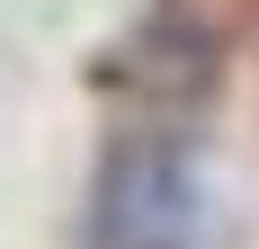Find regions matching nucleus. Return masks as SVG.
Segmentation results:
<instances>
[{"label": "nucleus", "instance_id": "2", "mask_svg": "<svg viewBox=\"0 0 259 249\" xmlns=\"http://www.w3.org/2000/svg\"><path fill=\"white\" fill-rule=\"evenodd\" d=\"M90 80L116 89V98H143L152 116H188V107H206L214 80H224V36H214L188 0H152V9L99 53Z\"/></svg>", "mask_w": 259, "mask_h": 249}, {"label": "nucleus", "instance_id": "1", "mask_svg": "<svg viewBox=\"0 0 259 249\" xmlns=\"http://www.w3.org/2000/svg\"><path fill=\"white\" fill-rule=\"evenodd\" d=\"M90 249H206V178L170 116L125 125L90 178Z\"/></svg>", "mask_w": 259, "mask_h": 249}]
</instances>
